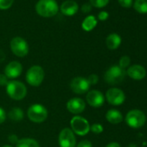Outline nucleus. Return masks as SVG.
<instances>
[{
	"label": "nucleus",
	"instance_id": "4468645a",
	"mask_svg": "<svg viewBox=\"0 0 147 147\" xmlns=\"http://www.w3.org/2000/svg\"><path fill=\"white\" fill-rule=\"evenodd\" d=\"M86 108L85 101L81 98H72L67 102V109L73 114L82 113Z\"/></svg>",
	"mask_w": 147,
	"mask_h": 147
},
{
	"label": "nucleus",
	"instance_id": "4be33fe9",
	"mask_svg": "<svg viewBox=\"0 0 147 147\" xmlns=\"http://www.w3.org/2000/svg\"><path fill=\"white\" fill-rule=\"evenodd\" d=\"M133 7L138 13H147V0H135Z\"/></svg>",
	"mask_w": 147,
	"mask_h": 147
},
{
	"label": "nucleus",
	"instance_id": "c85d7f7f",
	"mask_svg": "<svg viewBox=\"0 0 147 147\" xmlns=\"http://www.w3.org/2000/svg\"><path fill=\"white\" fill-rule=\"evenodd\" d=\"M9 81L5 74H0V87H6Z\"/></svg>",
	"mask_w": 147,
	"mask_h": 147
},
{
	"label": "nucleus",
	"instance_id": "e433bc0d",
	"mask_svg": "<svg viewBox=\"0 0 147 147\" xmlns=\"http://www.w3.org/2000/svg\"><path fill=\"white\" fill-rule=\"evenodd\" d=\"M127 147H138V146H137V144H130Z\"/></svg>",
	"mask_w": 147,
	"mask_h": 147
},
{
	"label": "nucleus",
	"instance_id": "9d476101",
	"mask_svg": "<svg viewBox=\"0 0 147 147\" xmlns=\"http://www.w3.org/2000/svg\"><path fill=\"white\" fill-rule=\"evenodd\" d=\"M106 99L107 102L113 106H120L125 100V93L117 88H112L106 93Z\"/></svg>",
	"mask_w": 147,
	"mask_h": 147
},
{
	"label": "nucleus",
	"instance_id": "39448f33",
	"mask_svg": "<svg viewBox=\"0 0 147 147\" xmlns=\"http://www.w3.org/2000/svg\"><path fill=\"white\" fill-rule=\"evenodd\" d=\"M27 115L32 122L42 123L48 118V111L46 107L41 104H33L28 108Z\"/></svg>",
	"mask_w": 147,
	"mask_h": 147
},
{
	"label": "nucleus",
	"instance_id": "72a5a7b5",
	"mask_svg": "<svg viewBox=\"0 0 147 147\" xmlns=\"http://www.w3.org/2000/svg\"><path fill=\"white\" fill-rule=\"evenodd\" d=\"M8 138H9V141H10L11 144H17V143H18V141L19 140V139H18V136H17V135H15V134H11V135H10Z\"/></svg>",
	"mask_w": 147,
	"mask_h": 147
},
{
	"label": "nucleus",
	"instance_id": "393cba45",
	"mask_svg": "<svg viewBox=\"0 0 147 147\" xmlns=\"http://www.w3.org/2000/svg\"><path fill=\"white\" fill-rule=\"evenodd\" d=\"M14 0H0V10H7L11 7Z\"/></svg>",
	"mask_w": 147,
	"mask_h": 147
},
{
	"label": "nucleus",
	"instance_id": "ddd939ff",
	"mask_svg": "<svg viewBox=\"0 0 147 147\" xmlns=\"http://www.w3.org/2000/svg\"><path fill=\"white\" fill-rule=\"evenodd\" d=\"M86 99L88 105L93 107H100L103 106L105 101V97L103 94L99 90H95V89L88 91Z\"/></svg>",
	"mask_w": 147,
	"mask_h": 147
},
{
	"label": "nucleus",
	"instance_id": "bb28decb",
	"mask_svg": "<svg viewBox=\"0 0 147 147\" xmlns=\"http://www.w3.org/2000/svg\"><path fill=\"white\" fill-rule=\"evenodd\" d=\"M88 82L89 83V85H96L99 82V76L97 75H95V74H92V75H90L88 77Z\"/></svg>",
	"mask_w": 147,
	"mask_h": 147
},
{
	"label": "nucleus",
	"instance_id": "473e14b6",
	"mask_svg": "<svg viewBox=\"0 0 147 147\" xmlns=\"http://www.w3.org/2000/svg\"><path fill=\"white\" fill-rule=\"evenodd\" d=\"M91 10H92V6L90 4H84L82 6V11L83 13H88L91 11Z\"/></svg>",
	"mask_w": 147,
	"mask_h": 147
},
{
	"label": "nucleus",
	"instance_id": "423d86ee",
	"mask_svg": "<svg viewBox=\"0 0 147 147\" xmlns=\"http://www.w3.org/2000/svg\"><path fill=\"white\" fill-rule=\"evenodd\" d=\"M125 122L126 124L134 129H138L142 127L145 121H146V117L145 114L138 109H132L129 111L125 116Z\"/></svg>",
	"mask_w": 147,
	"mask_h": 147
},
{
	"label": "nucleus",
	"instance_id": "7ed1b4c3",
	"mask_svg": "<svg viewBox=\"0 0 147 147\" xmlns=\"http://www.w3.org/2000/svg\"><path fill=\"white\" fill-rule=\"evenodd\" d=\"M6 93L15 100H21L25 98L27 94L26 86L19 81H11L6 85Z\"/></svg>",
	"mask_w": 147,
	"mask_h": 147
},
{
	"label": "nucleus",
	"instance_id": "5701e85b",
	"mask_svg": "<svg viewBox=\"0 0 147 147\" xmlns=\"http://www.w3.org/2000/svg\"><path fill=\"white\" fill-rule=\"evenodd\" d=\"M91 6L95 8H103L109 3V0H89Z\"/></svg>",
	"mask_w": 147,
	"mask_h": 147
},
{
	"label": "nucleus",
	"instance_id": "20e7f679",
	"mask_svg": "<svg viewBox=\"0 0 147 147\" xmlns=\"http://www.w3.org/2000/svg\"><path fill=\"white\" fill-rule=\"evenodd\" d=\"M44 70L41 66H32L26 73V82L32 87L40 86L44 80Z\"/></svg>",
	"mask_w": 147,
	"mask_h": 147
},
{
	"label": "nucleus",
	"instance_id": "cd10ccee",
	"mask_svg": "<svg viewBox=\"0 0 147 147\" xmlns=\"http://www.w3.org/2000/svg\"><path fill=\"white\" fill-rule=\"evenodd\" d=\"M118 2L124 8H130L132 5V0H118Z\"/></svg>",
	"mask_w": 147,
	"mask_h": 147
},
{
	"label": "nucleus",
	"instance_id": "f8f14e48",
	"mask_svg": "<svg viewBox=\"0 0 147 147\" xmlns=\"http://www.w3.org/2000/svg\"><path fill=\"white\" fill-rule=\"evenodd\" d=\"M23 66L18 61H12L8 63L5 68V75L8 79H16L21 76Z\"/></svg>",
	"mask_w": 147,
	"mask_h": 147
},
{
	"label": "nucleus",
	"instance_id": "dca6fc26",
	"mask_svg": "<svg viewBox=\"0 0 147 147\" xmlns=\"http://www.w3.org/2000/svg\"><path fill=\"white\" fill-rule=\"evenodd\" d=\"M61 12L65 16H74L78 11V4L74 0H67L61 5Z\"/></svg>",
	"mask_w": 147,
	"mask_h": 147
},
{
	"label": "nucleus",
	"instance_id": "6e6552de",
	"mask_svg": "<svg viewBox=\"0 0 147 147\" xmlns=\"http://www.w3.org/2000/svg\"><path fill=\"white\" fill-rule=\"evenodd\" d=\"M11 49L15 55L18 57H24L29 53V45L24 38L17 36L11 42Z\"/></svg>",
	"mask_w": 147,
	"mask_h": 147
},
{
	"label": "nucleus",
	"instance_id": "412c9836",
	"mask_svg": "<svg viewBox=\"0 0 147 147\" xmlns=\"http://www.w3.org/2000/svg\"><path fill=\"white\" fill-rule=\"evenodd\" d=\"M8 117L11 120H13V121H20V120H23L24 117V111L19 108V107H14L12 108L9 113H8Z\"/></svg>",
	"mask_w": 147,
	"mask_h": 147
},
{
	"label": "nucleus",
	"instance_id": "f704fd0d",
	"mask_svg": "<svg viewBox=\"0 0 147 147\" xmlns=\"http://www.w3.org/2000/svg\"><path fill=\"white\" fill-rule=\"evenodd\" d=\"M106 147H121V146L117 142H112V143H109Z\"/></svg>",
	"mask_w": 147,
	"mask_h": 147
},
{
	"label": "nucleus",
	"instance_id": "c9c22d12",
	"mask_svg": "<svg viewBox=\"0 0 147 147\" xmlns=\"http://www.w3.org/2000/svg\"><path fill=\"white\" fill-rule=\"evenodd\" d=\"M5 54L2 50H0V61H3L5 60Z\"/></svg>",
	"mask_w": 147,
	"mask_h": 147
},
{
	"label": "nucleus",
	"instance_id": "7c9ffc66",
	"mask_svg": "<svg viewBox=\"0 0 147 147\" xmlns=\"http://www.w3.org/2000/svg\"><path fill=\"white\" fill-rule=\"evenodd\" d=\"M109 17V14L107 11H100L98 15V18L100 21H106Z\"/></svg>",
	"mask_w": 147,
	"mask_h": 147
},
{
	"label": "nucleus",
	"instance_id": "2f4dec72",
	"mask_svg": "<svg viewBox=\"0 0 147 147\" xmlns=\"http://www.w3.org/2000/svg\"><path fill=\"white\" fill-rule=\"evenodd\" d=\"M6 116H7V114H6L5 111L2 107H0V124H2L5 121Z\"/></svg>",
	"mask_w": 147,
	"mask_h": 147
},
{
	"label": "nucleus",
	"instance_id": "c756f323",
	"mask_svg": "<svg viewBox=\"0 0 147 147\" xmlns=\"http://www.w3.org/2000/svg\"><path fill=\"white\" fill-rule=\"evenodd\" d=\"M76 147H92V143L89 140H82L77 144Z\"/></svg>",
	"mask_w": 147,
	"mask_h": 147
},
{
	"label": "nucleus",
	"instance_id": "f03ea898",
	"mask_svg": "<svg viewBox=\"0 0 147 147\" xmlns=\"http://www.w3.org/2000/svg\"><path fill=\"white\" fill-rule=\"evenodd\" d=\"M126 76V71L119 66L110 67L105 73L104 80L109 85H118L121 83Z\"/></svg>",
	"mask_w": 147,
	"mask_h": 147
},
{
	"label": "nucleus",
	"instance_id": "a878e982",
	"mask_svg": "<svg viewBox=\"0 0 147 147\" xmlns=\"http://www.w3.org/2000/svg\"><path fill=\"white\" fill-rule=\"evenodd\" d=\"M90 130L95 134H100L103 131L104 128H103L102 125H100L99 123H94L90 126Z\"/></svg>",
	"mask_w": 147,
	"mask_h": 147
},
{
	"label": "nucleus",
	"instance_id": "f3484780",
	"mask_svg": "<svg viewBox=\"0 0 147 147\" xmlns=\"http://www.w3.org/2000/svg\"><path fill=\"white\" fill-rule=\"evenodd\" d=\"M106 119L109 123L116 125V124H119L123 121V115L119 110L110 109L106 113Z\"/></svg>",
	"mask_w": 147,
	"mask_h": 147
},
{
	"label": "nucleus",
	"instance_id": "b1692460",
	"mask_svg": "<svg viewBox=\"0 0 147 147\" xmlns=\"http://www.w3.org/2000/svg\"><path fill=\"white\" fill-rule=\"evenodd\" d=\"M130 62H131L130 57L127 56V55H124V56L120 57V59L119 61V67H120L121 68L125 69V68H126V67H129Z\"/></svg>",
	"mask_w": 147,
	"mask_h": 147
},
{
	"label": "nucleus",
	"instance_id": "9b49d317",
	"mask_svg": "<svg viewBox=\"0 0 147 147\" xmlns=\"http://www.w3.org/2000/svg\"><path fill=\"white\" fill-rule=\"evenodd\" d=\"M90 85L88 80L82 76L75 77L70 82V88L71 90L77 94H83L89 91Z\"/></svg>",
	"mask_w": 147,
	"mask_h": 147
},
{
	"label": "nucleus",
	"instance_id": "2eb2a0df",
	"mask_svg": "<svg viewBox=\"0 0 147 147\" xmlns=\"http://www.w3.org/2000/svg\"><path fill=\"white\" fill-rule=\"evenodd\" d=\"M126 75H128V76L130 78H131L132 80L140 81V80H143L145 77L146 70L143 66L135 64V65L130 66L127 68Z\"/></svg>",
	"mask_w": 147,
	"mask_h": 147
},
{
	"label": "nucleus",
	"instance_id": "a211bd4d",
	"mask_svg": "<svg viewBox=\"0 0 147 147\" xmlns=\"http://www.w3.org/2000/svg\"><path fill=\"white\" fill-rule=\"evenodd\" d=\"M106 44H107V47L111 50H114L118 49L119 45L121 44L120 36L116 33L110 34L106 39Z\"/></svg>",
	"mask_w": 147,
	"mask_h": 147
},
{
	"label": "nucleus",
	"instance_id": "6ab92c4d",
	"mask_svg": "<svg viewBox=\"0 0 147 147\" xmlns=\"http://www.w3.org/2000/svg\"><path fill=\"white\" fill-rule=\"evenodd\" d=\"M97 25V19L95 18L94 16L90 15L88 16L82 22V28L85 30V31H91L93 30Z\"/></svg>",
	"mask_w": 147,
	"mask_h": 147
},
{
	"label": "nucleus",
	"instance_id": "4c0bfd02",
	"mask_svg": "<svg viewBox=\"0 0 147 147\" xmlns=\"http://www.w3.org/2000/svg\"><path fill=\"white\" fill-rule=\"evenodd\" d=\"M2 147H12L11 145H9V144H5V145H3Z\"/></svg>",
	"mask_w": 147,
	"mask_h": 147
},
{
	"label": "nucleus",
	"instance_id": "1a4fd4ad",
	"mask_svg": "<svg viewBox=\"0 0 147 147\" xmlns=\"http://www.w3.org/2000/svg\"><path fill=\"white\" fill-rule=\"evenodd\" d=\"M59 145L60 147H76V138L75 133L70 128H64L59 134Z\"/></svg>",
	"mask_w": 147,
	"mask_h": 147
},
{
	"label": "nucleus",
	"instance_id": "f257e3e1",
	"mask_svg": "<svg viewBox=\"0 0 147 147\" xmlns=\"http://www.w3.org/2000/svg\"><path fill=\"white\" fill-rule=\"evenodd\" d=\"M58 5L55 0H39L36 5V11L43 18H51L57 14Z\"/></svg>",
	"mask_w": 147,
	"mask_h": 147
},
{
	"label": "nucleus",
	"instance_id": "0eeeda50",
	"mask_svg": "<svg viewBox=\"0 0 147 147\" xmlns=\"http://www.w3.org/2000/svg\"><path fill=\"white\" fill-rule=\"evenodd\" d=\"M71 130L74 133L79 136H85L90 131V125L88 121L82 116H75L70 121Z\"/></svg>",
	"mask_w": 147,
	"mask_h": 147
},
{
	"label": "nucleus",
	"instance_id": "aec40b11",
	"mask_svg": "<svg viewBox=\"0 0 147 147\" xmlns=\"http://www.w3.org/2000/svg\"><path fill=\"white\" fill-rule=\"evenodd\" d=\"M16 147H40L38 142L30 138H24L19 139L16 144Z\"/></svg>",
	"mask_w": 147,
	"mask_h": 147
}]
</instances>
